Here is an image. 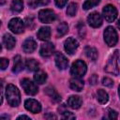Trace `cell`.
Listing matches in <instances>:
<instances>
[{"label": "cell", "instance_id": "277c9868", "mask_svg": "<svg viewBox=\"0 0 120 120\" xmlns=\"http://www.w3.org/2000/svg\"><path fill=\"white\" fill-rule=\"evenodd\" d=\"M104 40L110 47H113L118 41V36L112 26H108L104 31Z\"/></svg>", "mask_w": 120, "mask_h": 120}, {"label": "cell", "instance_id": "83f0119b", "mask_svg": "<svg viewBox=\"0 0 120 120\" xmlns=\"http://www.w3.org/2000/svg\"><path fill=\"white\" fill-rule=\"evenodd\" d=\"M100 2V0H86L82 6L83 9L87 10V9H90L94 7H96L97 5H98V3Z\"/></svg>", "mask_w": 120, "mask_h": 120}, {"label": "cell", "instance_id": "7a4b0ae2", "mask_svg": "<svg viewBox=\"0 0 120 120\" xmlns=\"http://www.w3.org/2000/svg\"><path fill=\"white\" fill-rule=\"evenodd\" d=\"M118 51H114L113 53L109 57L107 64L105 66V71L108 73H112L113 75H118L119 68L117 65V59H118Z\"/></svg>", "mask_w": 120, "mask_h": 120}, {"label": "cell", "instance_id": "d6a6232c", "mask_svg": "<svg viewBox=\"0 0 120 120\" xmlns=\"http://www.w3.org/2000/svg\"><path fill=\"white\" fill-rule=\"evenodd\" d=\"M0 66H1V69L4 70L8 68V60L6 59V58H1L0 59Z\"/></svg>", "mask_w": 120, "mask_h": 120}, {"label": "cell", "instance_id": "ac0fdd59", "mask_svg": "<svg viewBox=\"0 0 120 120\" xmlns=\"http://www.w3.org/2000/svg\"><path fill=\"white\" fill-rule=\"evenodd\" d=\"M51 37V28L48 26L41 27L38 32V38L40 40H48Z\"/></svg>", "mask_w": 120, "mask_h": 120}, {"label": "cell", "instance_id": "836d02e7", "mask_svg": "<svg viewBox=\"0 0 120 120\" xmlns=\"http://www.w3.org/2000/svg\"><path fill=\"white\" fill-rule=\"evenodd\" d=\"M67 1L68 0H54V2H55V5L58 7V8H63L65 5H66V3H67Z\"/></svg>", "mask_w": 120, "mask_h": 120}, {"label": "cell", "instance_id": "d590c367", "mask_svg": "<svg viewBox=\"0 0 120 120\" xmlns=\"http://www.w3.org/2000/svg\"><path fill=\"white\" fill-rule=\"evenodd\" d=\"M30 119V117L29 116H26V115H21V116H19L18 117V119Z\"/></svg>", "mask_w": 120, "mask_h": 120}, {"label": "cell", "instance_id": "3957f363", "mask_svg": "<svg viewBox=\"0 0 120 120\" xmlns=\"http://www.w3.org/2000/svg\"><path fill=\"white\" fill-rule=\"evenodd\" d=\"M86 70H87L86 64L82 60H76L70 68L71 75L76 78H82L86 73Z\"/></svg>", "mask_w": 120, "mask_h": 120}, {"label": "cell", "instance_id": "484cf974", "mask_svg": "<svg viewBox=\"0 0 120 120\" xmlns=\"http://www.w3.org/2000/svg\"><path fill=\"white\" fill-rule=\"evenodd\" d=\"M57 36L58 37H62L64 36L68 31V26L66 22H61L58 26H57Z\"/></svg>", "mask_w": 120, "mask_h": 120}, {"label": "cell", "instance_id": "d6986e66", "mask_svg": "<svg viewBox=\"0 0 120 120\" xmlns=\"http://www.w3.org/2000/svg\"><path fill=\"white\" fill-rule=\"evenodd\" d=\"M84 52H85V55L90 60H92V61H96L97 60V58H98V51H97L96 48L87 46L84 49Z\"/></svg>", "mask_w": 120, "mask_h": 120}, {"label": "cell", "instance_id": "9c48e42d", "mask_svg": "<svg viewBox=\"0 0 120 120\" xmlns=\"http://www.w3.org/2000/svg\"><path fill=\"white\" fill-rule=\"evenodd\" d=\"M79 47V43L78 41L73 38H68L64 43V48H65V51L68 53V54H73L76 50L78 49Z\"/></svg>", "mask_w": 120, "mask_h": 120}, {"label": "cell", "instance_id": "f546056e", "mask_svg": "<svg viewBox=\"0 0 120 120\" xmlns=\"http://www.w3.org/2000/svg\"><path fill=\"white\" fill-rule=\"evenodd\" d=\"M102 84L105 86H108V87H112L113 85V82L112 79H110L108 77H104L102 79Z\"/></svg>", "mask_w": 120, "mask_h": 120}, {"label": "cell", "instance_id": "2e32d148", "mask_svg": "<svg viewBox=\"0 0 120 120\" xmlns=\"http://www.w3.org/2000/svg\"><path fill=\"white\" fill-rule=\"evenodd\" d=\"M82 103V100L78 96H70L68 99V105L71 109H79Z\"/></svg>", "mask_w": 120, "mask_h": 120}, {"label": "cell", "instance_id": "603a6c76", "mask_svg": "<svg viewBox=\"0 0 120 120\" xmlns=\"http://www.w3.org/2000/svg\"><path fill=\"white\" fill-rule=\"evenodd\" d=\"M10 8L13 12H21L23 8V3H22V0H13L12 3H11V6H10Z\"/></svg>", "mask_w": 120, "mask_h": 120}, {"label": "cell", "instance_id": "f35d334b", "mask_svg": "<svg viewBox=\"0 0 120 120\" xmlns=\"http://www.w3.org/2000/svg\"><path fill=\"white\" fill-rule=\"evenodd\" d=\"M5 2H6V0H1V4H2V5H3Z\"/></svg>", "mask_w": 120, "mask_h": 120}, {"label": "cell", "instance_id": "7402d4cb", "mask_svg": "<svg viewBox=\"0 0 120 120\" xmlns=\"http://www.w3.org/2000/svg\"><path fill=\"white\" fill-rule=\"evenodd\" d=\"M22 68H23V64H22L21 56L20 55H16L14 57V66H13L12 71L15 72V73H18L22 69Z\"/></svg>", "mask_w": 120, "mask_h": 120}, {"label": "cell", "instance_id": "f1b7e54d", "mask_svg": "<svg viewBox=\"0 0 120 120\" xmlns=\"http://www.w3.org/2000/svg\"><path fill=\"white\" fill-rule=\"evenodd\" d=\"M77 12V4L75 3H70L67 8V14L68 16H74Z\"/></svg>", "mask_w": 120, "mask_h": 120}, {"label": "cell", "instance_id": "7c38bea8", "mask_svg": "<svg viewBox=\"0 0 120 120\" xmlns=\"http://www.w3.org/2000/svg\"><path fill=\"white\" fill-rule=\"evenodd\" d=\"M54 52V45L51 42H46L41 45L39 53L42 57H49L51 56Z\"/></svg>", "mask_w": 120, "mask_h": 120}, {"label": "cell", "instance_id": "ba28073f", "mask_svg": "<svg viewBox=\"0 0 120 120\" xmlns=\"http://www.w3.org/2000/svg\"><path fill=\"white\" fill-rule=\"evenodd\" d=\"M8 28L9 30H11V32L15 34H20L23 32L24 23L20 18H13L8 22Z\"/></svg>", "mask_w": 120, "mask_h": 120}, {"label": "cell", "instance_id": "4dcf8cb0", "mask_svg": "<svg viewBox=\"0 0 120 120\" xmlns=\"http://www.w3.org/2000/svg\"><path fill=\"white\" fill-rule=\"evenodd\" d=\"M108 112H108V117L110 119H117V117H118L117 112H115L114 110H112V109H109Z\"/></svg>", "mask_w": 120, "mask_h": 120}, {"label": "cell", "instance_id": "8d00e7d4", "mask_svg": "<svg viewBox=\"0 0 120 120\" xmlns=\"http://www.w3.org/2000/svg\"><path fill=\"white\" fill-rule=\"evenodd\" d=\"M45 117H46V118L50 117V118H54V119L56 118V116H55V115H53V114H50V115H45Z\"/></svg>", "mask_w": 120, "mask_h": 120}, {"label": "cell", "instance_id": "1f68e13d", "mask_svg": "<svg viewBox=\"0 0 120 120\" xmlns=\"http://www.w3.org/2000/svg\"><path fill=\"white\" fill-rule=\"evenodd\" d=\"M62 118L63 119H68H68H75V115L70 112H65L62 114Z\"/></svg>", "mask_w": 120, "mask_h": 120}, {"label": "cell", "instance_id": "e0dca14e", "mask_svg": "<svg viewBox=\"0 0 120 120\" xmlns=\"http://www.w3.org/2000/svg\"><path fill=\"white\" fill-rule=\"evenodd\" d=\"M15 43H16V40L10 34H5L4 35V37H3V44L8 50H11L12 48H14Z\"/></svg>", "mask_w": 120, "mask_h": 120}, {"label": "cell", "instance_id": "ffe728a7", "mask_svg": "<svg viewBox=\"0 0 120 120\" xmlns=\"http://www.w3.org/2000/svg\"><path fill=\"white\" fill-rule=\"evenodd\" d=\"M34 80L38 84L44 83L46 82V80H47V74H46V72H44L42 70H38L35 73V75H34Z\"/></svg>", "mask_w": 120, "mask_h": 120}, {"label": "cell", "instance_id": "52a82bcc", "mask_svg": "<svg viewBox=\"0 0 120 120\" xmlns=\"http://www.w3.org/2000/svg\"><path fill=\"white\" fill-rule=\"evenodd\" d=\"M55 13L52 9H42L38 13V19L43 23H51L55 20Z\"/></svg>", "mask_w": 120, "mask_h": 120}, {"label": "cell", "instance_id": "ab89813d", "mask_svg": "<svg viewBox=\"0 0 120 120\" xmlns=\"http://www.w3.org/2000/svg\"><path fill=\"white\" fill-rule=\"evenodd\" d=\"M118 94H119V97H120V85H119V88H118Z\"/></svg>", "mask_w": 120, "mask_h": 120}, {"label": "cell", "instance_id": "d4e9b609", "mask_svg": "<svg viewBox=\"0 0 120 120\" xmlns=\"http://www.w3.org/2000/svg\"><path fill=\"white\" fill-rule=\"evenodd\" d=\"M45 92H46V94L49 95L53 100H55V101L60 100V96L58 95V93H57L53 88H52V87H47V88L45 89Z\"/></svg>", "mask_w": 120, "mask_h": 120}, {"label": "cell", "instance_id": "e575fe53", "mask_svg": "<svg viewBox=\"0 0 120 120\" xmlns=\"http://www.w3.org/2000/svg\"><path fill=\"white\" fill-rule=\"evenodd\" d=\"M89 82L91 83V84H96L97 82H98V76L96 75V74H93L90 78H89Z\"/></svg>", "mask_w": 120, "mask_h": 120}, {"label": "cell", "instance_id": "4fadbf2b", "mask_svg": "<svg viewBox=\"0 0 120 120\" xmlns=\"http://www.w3.org/2000/svg\"><path fill=\"white\" fill-rule=\"evenodd\" d=\"M55 64L59 69H66L68 66V61L64 54L61 52H56L55 54Z\"/></svg>", "mask_w": 120, "mask_h": 120}, {"label": "cell", "instance_id": "9a60e30c", "mask_svg": "<svg viewBox=\"0 0 120 120\" xmlns=\"http://www.w3.org/2000/svg\"><path fill=\"white\" fill-rule=\"evenodd\" d=\"M69 86L72 90L80 92L82 90L83 88V81L81 80V78H76L74 77L73 79H71L69 81Z\"/></svg>", "mask_w": 120, "mask_h": 120}, {"label": "cell", "instance_id": "44dd1931", "mask_svg": "<svg viewBox=\"0 0 120 120\" xmlns=\"http://www.w3.org/2000/svg\"><path fill=\"white\" fill-rule=\"evenodd\" d=\"M25 67L29 71H38L39 68V64L35 59H27L25 62Z\"/></svg>", "mask_w": 120, "mask_h": 120}, {"label": "cell", "instance_id": "6da1fadb", "mask_svg": "<svg viewBox=\"0 0 120 120\" xmlns=\"http://www.w3.org/2000/svg\"><path fill=\"white\" fill-rule=\"evenodd\" d=\"M6 98H7L8 103L10 106H13V107L18 106L21 102L20 91L13 84H8L7 86V88H6Z\"/></svg>", "mask_w": 120, "mask_h": 120}, {"label": "cell", "instance_id": "8992f818", "mask_svg": "<svg viewBox=\"0 0 120 120\" xmlns=\"http://www.w3.org/2000/svg\"><path fill=\"white\" fill-rule=\"evenodd\" d=\"M102 14L105 20L109 22H113L117 17V10L114 6L112 5H107L102 9Z\"/></svg>", "mask_w": 120, "mask_h": 120}, {"label": "cell", "instance_id": "74e56055", "mask_svg": "<svg viewBox=\"0 0 120 120\" xmlns=\"http://www.w3.org/2000/svg\"><path fill=\"white\" fill-rule=\"evenodd\" d=\"M117 27L120 29V19L118 20V22H117Z\"/></svg>", "mask_w": 120, "mask_h": 120}, {"label": "cell", "instance_id": "30bf717a", "mask_svg": "<svg viewBox=\"0 0 120 120\" xmlns=\"http://www.w3.org/2000/svg\"><path fill=\"white\" fill-rule=\"evenodd\" d=\"M24 106H25L26 110H28L29 112H31L33 113H38L41 111L40 103L38 101H37L36 99H33V98L26 99L24 102Z\"/></svg>", "mask_w": 120, "mask_h": 120}, {"label": "cell", "instance_id": "cb8c5ba5", "mask_svg": "<svg viewBox=\"0 0 120 120\" xmlns=\"http://www.w3.org/2000/svg\"><path fill=\"white\" fill-rule=\"evenodd\" d=\"M97 97H98V102L101 103V104H105V103L108 101V99H109V96H108L107 92H105V91L102 90V89L98 90Z\"/></svg>", "mask_w": 120, "mask_h": 120}, {"label": "cell", "instance_id": "8fae6325", "mask_svg": "<svg viewBox=\"0 0 120 120\" xmlns=\"http://www.w3.org/2000/svg\"><path fill=\"white\" fill-rule=\"evenodd\" d=\"M87 22L92 27H99L102 24V17L98 12H92L87 17Z\"/></svg>", "mask_w": 120, "mask_h": 120}, {"label": "cell", "instance_id": "5b68a950", "mask_svg": "<svg viewBox=\"0 0 120 120\" xmlns=\"http://www.w3.org/2000/svg\"><path fill=\"white\" fill-rule=\"evenodd\" d=\"M21 84H22V87L23 88L24 92L30 96H34L38 93V86L36 85L35 82H33L30 79H22L21 81Z\"/></svg>", "mask_w": 120, "mask_h": 120}, {"label": "cell", "instance_id": "4316f807", "mask_svg": "<svg viewBox=\"0 0 120 120\" xmlns=\"http://www.w3.org/2000/svg\"><path fill=\"white\" fill-rule=\"evenodd\" d=\"M50 2V0H29L28 4L32 8H37L38 6H44L47 5Z\"/></svg>", "mask_w": 120, "mask_h": 120}, {"label": "cell", "instance_id": "5bb4252c", "mask_svg": "<svg viewBox=\"0 0 120 120\" xmlns=\"http://www.w3.org/2000/svg\"><path fill=\"white\" fill-rule=\"evenodd\" d=\"M36 48H37V42L32 38H28L27 39H25L22 44V49L26 53L33 52L36 50Z\"/></svg>", "mask_w": 120, "mask_h": 120}]
</instances>
